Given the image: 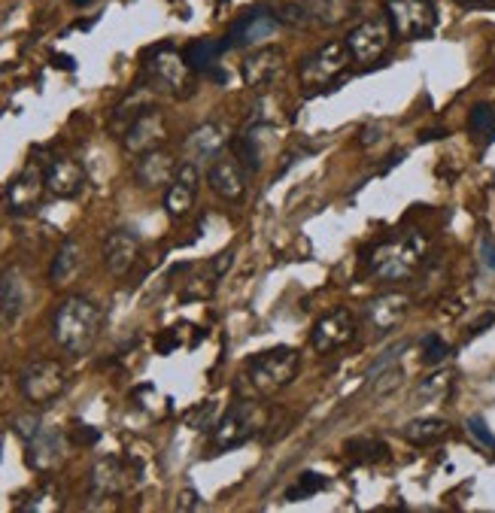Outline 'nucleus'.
I'll use <instances>...</instances> for the list:
<instances>
[{
  "mask_svg": "<svg viewBox=\"0 0 495 513\" xmlns=\"http://www.w3.org/2000/svg\"><path fill=\"white\" fill-rule=\"evenodd\" d=\"M46 189L64 201L79 198L82 189H86V170H82V164L70 155H55L46 164Z\"/></svg>",
  "mask_w": 495,
  "mask_h": 513,
  "instance_id": "obj_14",
  "label": "nucleus"
},
{
  "mask_svg": "<svg viewBox=\"0 0 495 513\" xmlns=\"http://www.w3.org/2000/svg\"><path fill=\"white\" fill-rule=\"evenodd\" d=\"M429 259V237L423 231H404L368 252V274L377 283H404Z\"/></svg>",
  "mask_w": 495,
  "mask_h": 513,
  "instance_id": "obj_1",
  "label": "nucleus"
},
{
  "mask_svg": "<svg viewBox=\"0 0 495 513\" xmlns=\"http://www.w3.org/2000/svg\"><path fill=\"white\" fill-rule=\"evenodd\" d=\"M277 31H280V19H277V16H271L268 10H256V13H250V16H243V19L231 28V34H228V46H234V49L256 46V43H262V40L274 37Z\"/></svg>",
  "mask_w": 495,
  "mask_h": 513,
  "instance_id": "obj_20",
  "label": "nucleus"
},
{
  "mask_svg": "<svg viewBox=\"0 0 495 513\" xmlns=\"http://www.w3.org/2000/svg\"><path fill=\"white\" fill-rule=\"evenodd\" d=\"M195 507H201L198 492L195 489H183L180 492V501H177V510H195Z\"/></svg>",
  "mask_w": 495,
  "mask_h": 513,
  "instance_id": "obj_37",
  "label": "nucleus"
},
{
  "mask_svg": "<svg viewBox=\"0 0 495 513\" xmlns=\"http://www.w3.org/2000/svg\"><path fill=\"white\" fill-rule=\"evenodd\" d=\"M480 259L489 271H495V243L492 240H483L480 243Z\"/></svg>",
  "mask_w": 495,
  "mask_h": 513,
  "instance_id": "obj_38",
  "label": "nucleus"
},
{
  "mask_svg": "<svg viewBox=\"0 0 495 513\" xmlns=\"http://www.w3.org/2000/svg\"><path fill=\"white\" fill-rule=\"evenodd\" d=\"M344 450H347L350 459H356L362 465H377V462L389 459V447L380 438H356V441H347Z\"/></svg>",
  "mask_w": 495,
  "mask_h": 513,
  "instance_id": "obj_32",
  "label": "nucleus"
},
{
  "mask_svg": "<svg viewBox=\"0 0 495 513\" xmlns=\"http://www.w3.org/2000/svg\"><path fill=\"white\" fill-rule=\"evenodd\" d=\"M225 49H231L228 40H210V37H204V40L189 43V46L183 49V58H186V64H189L192 70H210V67L219 61V55H222Z\"/></svg>",
  "mask_w": 495,
  "mask_h": 513,
  "instance_id": "obj_29",
  "label": "nucleus"
},
{
  "mask_svg": "<svg viewBox=\"0 0 495 513\" xmlns=\"http://www.w3.org/2000/svg\"><path fill=\"white\" fill-rule=\"evenodd\" d=\"M468 435H471L477 444H483V447L495 450V435L489 432V425H486L480 416H471V419H468Z\"/></svg>",
  "mask_w": 495,
  "mask_h": 513,
  "instance_id": "obj_35",
  "label": "nucleus"
},
{
  "mask_svg": "<svg viewBox=\"0 0 495 513\" xmlns=\"http://www.w3.org/2000/svg\"><path fill=\"white\" fill-rule=\"evenodd\" d=\"M356 0H304V10L310 13V22L319 25H341L353 16Z\"/></svg>",
  "mask_w": 495,
  "mask_h": 513,
  "instance_id": "obj_28",
  "label": "nucleus"
},
{
  "mask_svg": "<svg viewBox=\"0 0 495 513\" xmlns=\"http://www.w3.org/2000/svg\"><path fill=\"white\" fill-rule=\"evenodd\" d=\"M46 189V167L40 161H31L22 174L16 177V183L7 192V207L13 216H28L34 213V207L40 204Z\"/></svg>",
  "mask_w": 495,
  "mask_h": 513,
  "instance_id": "obj_13",
  "label": "nucleus"
},
{
  "mask_svg": "<svg viewBox=\"0 0 495 513\" xmlns=\"http://www.w3.org/2000/svg\"><path fill=\"white\" fill-rule=\"evenodd\" d=\"M374 140H380V131L377 128H365L362 131V146H371Z\"/></svg>",
  "mask_w": 495,
  "mask_h": 513,
  "instance_id": "obj_39",
  "label": "nucleus"
},
{
  "mask_svg": "<svg viewBox=\"0 0 495 513\" xmlns=\"http://www.w3.org/2000/svg\"><path fill=\"white\" fill-rule=\"evenodd\" d=\"M453 380H456L453 371H438V374L426 377V380L417 386L414 401H417V404H438V401H444V398L450 395V389H453Z\"/></svg>",
  "mask_w": 495,
  "mask_h": 513,
  "instance_id": "obj_31",
  "label": "nucleus"
},
{
  "mask_svg": "<svg viewBox=\"0 0 495 513\" xmlns=\"http://www.w3.org/2000/svg\"><path fill=\"white\" fill-rule=\"evenodd\" d=\"M386 19L401 40H426L438 28L432 0H386Z\"/></svg>",
  "mask_w": 495,
  "mask_h": 513,
  "instance_id": "obj_6",
  "label": "nucleus"
},
{
  "mask_svg": "<svg viewBox=\"0 0 495 513\" xmlns=\"http://www.w3.org/2000/svg\"><path fill=\"white\" fill-rule=\"evenodd\" d=\"M82 271V243L76 237H67L58 252H55V259H52V268H49V283L55 289H64L70 286Z\"/></svg>",
  "mask_w": 495,
  "mask_h": 513,
  "instance_id": "obj_25",
  "label": "nucleus"
},
{
  "mask_svg": "<svg viewBox=\"0 0 495 513\" xmlns=\"http://www.w3.org/2000/svg\"><path fill=\"white\" fill-rule=\"evenodd\" d=\"M404 441L410 444H438L450 435V422L447 419H438V416H423V419H414V422H407L404 429H401Z\"/></svg>",
  "mask_w": 495,
  "mask_h": 513,
  "instance_id": "obj_27",
  "label": "nucleus"
},
{
  "mask_svg": "<svg viewBox=\"0 0 495 513\" xmlns=\"http://www.w3.org/2000/svg\"><path fill=\"white\" fill-rule=\"evenodd\" d=\"M198 189H201V170L195 161H186L177 167V174L168 186V195H164V210L174 219H183L192 213L195 201H198Z\"/></svg>",
  "mask_w": 495,
  "mask_h": 513,
  "instance_id": "obj_12",
  "label": "nucleus"
},
{
  "mask_svg": "<svg viewBox=\"0 0 495 513\" xmlns=\"http://www.w3.org/2000/svg\"><path fill=\"white\" fill-rule=\"evenodd\" d=\"M265 425H268V410L259 401H237L216 422L210 444H213L216 453L237 450L243 444H250L265 429Z\"/></svg>",
  "mask_w": 495,
  "mask_h": 513,
  "instance_id": "obj_4",
  "label": "nucleus"
},
{
  "mask_svg": "<svg viewBox=\"0 0 495 513\" xmlns=\"http://www.w3.org/2000/svg\"><path fill=\"white\" fill-rule=\"evenodd\" d=\"M146 110H152V89H149V85H137V89L116 107V113L110 119V128L122 137L131 128V122H137Z\"/></svg>",
  "mask_w": 495,
  "mask_h": 513,
  "instance_id": "obj_26",
  "label": "nucleus"
},
{
  "mask_svg": "<svg viewBox=\"0 0 495 513\" xmlns=\"http://www.w3.org/2000/svg\"><path fill=\"white\" fill-rule=\"evenodd\" d=\"M137 252H140L137 237L128 228H116L104 240V268L113 277H125L134 268V262H137Z\"/></svg>",
  "mask_w": 495,
  "mask_h": 513,
  "instance_id": "obj_17",
  "label": "nucleus"
},
{
  "mask_svg": "<svg viewBox=\"0 0 495 513\" xmlns=\"http://www.w3.org/2000/svg\"><path fill=\"white\" fill-rule=\"evenodd\" d=\"M131 483V468L119 456H107L92 468V492L98 498H113L122 495Z\"/></svg>",
  "mask_w": 495,
  "mask_h": 513,
  "instance_id": "obj_22",
  "label": "nucleus"
},
{
  "mask_svg": "<svg viewBox=\"0 0 495 513\" xmlns=\"http://www.w3.org/2000/svg\"><path fill=\"white\" fill-rule=\"evenodd\" d=\"M298 368H301L298 350L274 347V350H265L246 362L243 377H246V386H250L256 395H274L298 377Z\"/></svg>",
  "mask_w": 495,
  "mask_h": 513,
  "instance_id": "obj_3",
  "label": "nucleus"
},
{
  "mask_svg": "<svg viewBox=\"0 0 495 513\" xmlns=\"http://www.w3.org/2000/svg\"><path fill=\"white\" fill-rule=\"evenodd\" d=\"M462 4H492V0H462Z\"/></svg>",
  "mask_w": 495,
  "mask_h": 513,
  "instance_id": "obj_42",
  "label": "nucleus"
},
{
  "mask_svg": "<svg viewBox=\"0 0 495 513\" xmlns=\"http://www.w3.org/2000/svg\"><path fill=\"white\" fill-rule=\"evenodd\" d=\"M447 356H450V347H447V340H444V337L429 334V337L423 340V362H426V365H441Z\"/></svg>",
  "mask_w": 495,
  "mask_h": 513,
  "instance_id": "obj_34",
  "label": "nucleus"
},
{
  "mask_svg": "<svg viewBox=\"0 0 495 513\" xmlns=\"http://www.w3.org/2000/svg\"><path fill=\"white\" fill-rule=\"evenodd\" d=\"M73 7H89V4H95V0H70Z\"/></svg>",
  "mask_w": 495,
  "mask_h": 513,
  "instance_id": "obj_41",
  "label": "nucleus"
},
{
  "mask_svg": "<svg viewBox=\"0 0 495 513\" xmlns=\"http://www.w3.org/2000/svg\"><path fill=\"white\" fill-rule=\"evenodd\" d=\"M13 429H16V435H19L22 441H28V438H34V435L43 429V419H40V416H16Z\"/></svg>",
  "mask_w": 495,
  "mask_h": 513,
  "instance_id": "obj_36",
  "label": "nucleus"
},
{
  "mask_svg": "<svg viewBox=\"0 0 495 513\" xmlns=\"http://www.w3.org/2000/svg\"><path fill=\"white\" fill-rule=\"evenodd\" d=\"M104 313L101 307L86 298V295H70L58 304L52 316V334L58 340V347L70 356H86L92 353L95 340L101 334Z\"/></svg>",
  "mask_w": 495,
  "mask_h": 513,
  "instance_id": "obj_2",
  "label": "nucleus"
},
{
  "mask_svg": "<svg viewBox=\"0 0 495 513\" xmlns=\"http://www.w3.org/2000/svg\"><path fill=\"white\" fill-rule=\"evenodd\" d=\"M325 486H328V480H325L322 474H316V471H304V474L298 477V483L286 489V498H289V501H301V498H310V495L322 492Z\"/></svg>",
  "mask_w": 495,
  "mask_h": 513,
  "instance_id": "obj_33",
  "label": "nucleus"
},
{
  "mask_svg": "<svg viewBox=\"0 0 495 513\" xmlns=\"http://www.w3.org/2000/svg\"><path fill=\"white\" fill-rule=\"evenodd\" d=\"M353 334H356V316H353V310L338 307V310H332V313L322 316L316 322V328L310 331V347L316 353H335L344 344H350Z\"/></svg>",
  "mask_w": 495,
  "mask_h": 513,
  "instance_id": "obj_10",
  "label": "nucleus"
},
{
  "mask_svg": "<svg viewBox=\"0 0 495 513\" xmlns=\"http://www.w3.org/2000/svg\"><path fill=\"white\" fill-rule=\"evenodd\" d=\"M353 55L347 49L344 40H332V43H322L316 52H310L301 67H298V76H301V85L307 92H319V89H328L347 67H350Z\"/></svg>",
  "mask_w": 495,
  "mask_h": 513,
  "instance_id": "obj_5",
  "label": "nucleus"
},
{
  "mask_svg": "<svg viewBox=\"0 0 495 513\" xmlns=\"http://www.w3.org/2000/svg\"><path fill=\"white\" fill-rule=\"evenodd\" d=\"M468 134L477 146L495 143V104H477L468 116Z\"/></svg>",
  "mask_w": 495,
  "mask_h": 513,
  "instance_id": "obj_30",
  "label": "nucleus"
},
{
  "mask_svg": "<svg viewBox=\"0 0 495 513\" xmlns=\"http://www.w3.org/2000/svg\"><path fill=\"white\" fill-rule=\"evenodd\" d=\"M207 180H210V189L219 198H225V201H243V195H246V164L240 161L237 152L234 155L219 152L210 161Z\"/></svg>",
  "mask_w": 495,
  "mask_h": 513,
  "instance_id": "obj_11",
  "label": "nucleus"
},
{
  "mask_svg": "<svg viewBox=\"0 0 495 513\" xmlns=\"http://www.w3.org/2000/svg\"><path fill=\"white\" fill-rule=\"evenodd\" d=\"M177 174V161L171 152L164 149H152V152H143L137 167H134V177L143 189H161V186H171Z\"/></svg>",
  "mask_w": 495,
  "mask_h": 513,
  "instance_id": "obj_19",
  "label": "nucleus"
},
{
  "mask_svg": "<svg viewBox=\"0 0 495 513\" xmlns=\"http://www.w3.org/2000/svg\"><path fill=\"white\" fill-rule=\"evenodd\" d=\"M67 368L58 359H37L22 368L19 389L31 404H52L67 389Z\"/></svg>",
  "mask_w": 495,
  "mask_h": 513,
  "instance_id": "obj_7",
  "label": "nucleus"
},
{
  "mask_svg": "<svg viewBox=\"0 0 495 513\" xmlns=\"http://www.w3.org/2000/svg\"><path fill=\"white\" fill-rule=\"evenodd\" d=\"M189 64L183 58V52H177L174 46H158L149 61H146V73L152 79V85L164 92H174V95H183L189 89Z\"/></svg>",
  "mask_w": 495,
  "mask_h": 513,
  "instance_id": "obj_8",
  "label": "nucleus"
},
{
  "mask_svg": "<svg viewBox=\"0 0 495 513\" xmlns=\"http://www.w3.org/2000/svg\"><path fill=\"white\" fill-rule=\"evenodd\" d=\"M164 140H168V122H164V116H161L155 107L146 110L137 122H131V128L122 134V146H125V152H131V155L152 152V149H158Z\"/></svg>",
  "mask_w": 495,
  "mask_h": 513,
  "instance_id": "obj_15",
  "label": "nucleus"
},
{
  "mask_svg": "<svg viewBox=\"0 0 495 513\" xmlns=\"http://www.w3.org/2000/svg\"><path fill=\"white\" fill-rule=\"evenodd\" d=\"M52 61H55V67H67V70H73V67H76V64H73V58H67V55H55Z\"/></svg>",
  "mask_w": 495,
  "mask_h": 513,
  "instance_id": "obj_40",
  "label": "nucleus"
},
{
  "mask_svg": "<svg viewBox=\"0 0 495 513\" xmlns=\"http://www.w3.org/2000/svg\"><path fill=\"white\" fill-rule=\"evenodd\" d=\"M228 143V128L219 125V122H204L201 128H195L186 140V152H189V161H213Z\"/></svg>",
  "mask_w": 495,
  "mask_h": 513,
  "instance_id": "obj_23",
  "label": "nucleus"
},
{
  "mask_svg": "<svg viewBox=\"0 0 495 513\" xmlns=\"http://www.w3.org/2000/svg\"><path fill=\"white\" fill-rule=\"evenodd\" d=\"M344 43H347L353 61L371 64V61H377L389 49V43H392V25H389V19H365L362 25H356L347 34Z\"/></svg>",
  "mask_w": 495,
  "mask_h": 513,
  "instance_id": "obj_9",
  "label": "nucleus"
},
{
  "mask_svg": "<svg viewBox=\"0 0 495 513\" xmlns=\"http://www.w3.org/2000/svg\"><path fill=\"white\" fill-rule=\"evenodd\" d=\"M25 459H28V465L34 468V471H40V474H49V471H55L61 462H64V456H67V441H64V435L58 432V429H43L34 435V438H28L25 441Z\"/></svg>",
  "mask_w": 495,
  "mask_h": 513,
  "instance_id": "obj_16",
  "label": "nucleus"
},
{
  "mask_svg": "<svg viewBox=\"0 0 495 513\" xmlns=\"http://www.w3.org/2000/svg\"><path fill=\"white\" fill-rule=\"evenodd\" d=\"M283 70V52L280 49H259L256 55H250L243 61L240 73H243V82L253 85V89H262V85L274 82L277 73Z\"/></svg>",
  "mask_w": 495,
  "mask_h": 513,
  "instance_id": "obj_24",
  "label": "nucleus"
},
{
  "mask_svg": "<svg viewBox=\"0 0 495 513\" xmlns=\"http://www.w3.org/2000/svg\"><path fill=\"white\" fill-rule=\"evenodd\" d=\"M28 307V280L22 268H7L0 274V322H16Z\"/></svg>",
  "mask_w": 495,
  "mask_h": 513,
  "instance_id": "obj_21",
  "label": "nucleus"
},
{
  "mask_svg": "<svg viewBox=\"0 0 495 513\" xmlns=\"http://www.w3.org/2000/svg\"><path fill=\"white\" fill-rule=\"evenodd\" d=\"M407 304H410V301H407V295H401V292H386V295L368 301V307H365V322H368V328H371L374 334H386V331L398 328L401 319L407 316Z\"/></svg>",
  "mask_w": 495,
  "mask_h": 513,
  "instance_id": "obj_18",
  "label": "nucleus"
}]
</instances>
